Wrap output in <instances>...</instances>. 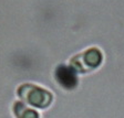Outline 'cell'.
<instances>
[{
	"label": "cell",
	"instance_id": "obj_1",
	"mask_svg": "<svg viewBox=\"0 0 124 118\" xmlns=\"http://www.w3.org/2000/svg\"><path fill=\"white\" fill-rule=\"evenodd\" d=\"M18 95L22 103L44 109L51 105L53 96L49 90L33 84H23L18 88Z\"/></svg>",
	"mask_w": 124,
	"mask_h": 118
},
{
	"label": "cell",
	"instance_id": "obj_2",
	"mask_svg": "<svg viewBox=\"0 0 124 118\" xmlns=\"http://www.w3.org/2000/svg\"><path fill=\"white\" fill-rule=\"evenodd\" d=\"M102 61V55L101 52L98 49H90L88 51H85L83 54L80 55L79 57H75L72 61L74 69H77L78 71L84 73L89 72L91 69H94L101 64Z\"/></svg>",
	"mask_w": 124,
	"mask_h": 118
},
{
	"label": "cell",
	"instance_id": "obj_3",
	"mask_svg": "<svg viewBox=\"0 0 124 118\" xmlns=\"http://www.w3.org/2000/svg\"><path fill=\"white\" fill-rule=\"evenodd\" d=\"M55 77H57V81L59 82V84L61 85L62 87L67 88V90H72L78 84V80L75 74L70 69H68L65 66L59 67L57 69Z\"/></svg>",
	"mask_w": 124,
	"mask_h": 118
},
{
	"label": "cell",
	"instance_id": "obj_4",
	"mask_svg": "<svg viewBox=\"0 0 124 118\" xmlns=\"http://www.w3.org/2000/svg\"><path fill=\"white\" fill-rule=\"evenodd\" d=\"M12 111L16 118H40L39 114L36 111L29 108L22 102H16L13 104Z\"/></svg>",
	"mask_w": 124,
	"mask_h": 118
}]
</instances>
